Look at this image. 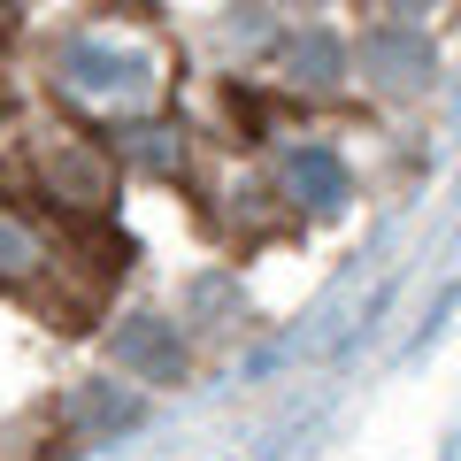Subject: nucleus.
Returning <instances> with one entry per match:
<instances>
[{
    "instance_id": "f257e3e1",
    "label": "nucleus",
    "mask_w": 461,
    "mask_h": 461,
    "mask_svg": "<svg viewBox=\"0 0 461 461\" xmlns=\"http://www.w3.org/2000/svg\"><path fill=\"white\" fill-rule=\"evenodd\" d=\"M62 85L85 108H139V100L154 93V69H147V54H131V47L77 39V47L62 54Z\"/></svg>"
},
{
    "instance_id": "f03ea898",
    "label": "nucleus",
    "mask_w": 461,
    "mask_h": 461,
    "mask_svg": "<svg viewBox=\"0 0 461 461\" xmlns=\"http://www.w3.org/2000/svg\"><path fill=\"white\" fill-rule=\"evenodd\" d=\"M115 362L131 369V377L147 384H177L185 377V330L169 323V315H123V330H115Z\"/></svg>"
},
{
    "instance_id": "7ed1b4c3",
    "label": "nucleus",
    "mask_w": 461,
    "mask_h": 461,
    "mask_svg": "<svg viewBox=\"0 0 461 461\" xmlns=\"http://www.w3.org/2000/svg\"><path fill=\"white\" fill-rule=\"evenodd\" d=\"M362 69H369L377 93L408 100V93L430 85V39H415V32H369L362 39Z\"/></svg>"
},
{
    "instance_id": "20e7f679",
    "label": "nucleus",
    "mask_w": 461,
    "mask_h": 461,
    "mask_svg": "<svg viewBox=\"0 0 461 461\" xmlns=\"http://www.w3.org/2000/svg\"><path fill=\"white\" fill-rule=\"evenodd\" d=\"M285 193H293V208L308 215H339L346 208V169L330 147H293L285 154Z\"/></svg>"
},
{
    "instance_id": "39448f33",
    "label": "nucleus",
    "mask_w": 461,
    "mask_h": 461,
    "mask_svg": "<svg viewBox=\"0 0 461 461\" xmlns=\"http://www.w3.org/2000/svg\"><path fill=\"white\" fill-rule=\"evenodd\" d=\"M47 185H54L62 200H77V208H93V200L108 193V169H100L85 147H54V154H47Z\"/></svg>"
},
{
    "instance_id": "423d86ee",
    "label": "nucleus",
    "mask_w": 461,
    "mask_h": 461,
    "mask_svg": "<svg viewBox=\"0 0 461 461\" xmlns=\"http://www.w3.org/2000/svg\"><path fill=\"white\" fill-rule=\"evenodd\" d=\"M293 77L315 85V93H339V77H346L339 39H330V32H300V39H293Z\"/></svg>"
},
{
    "instance_id": "0eeeda50",
    "label": "nucleus",
    "mask_w": 461,
    "mask_h": 461,
    "mask_svg": "<svg viewBox=\"0 0 461 461\" xmlns=\"http://www.w3.org/2000/svg\"><path fill=\"white\" fill-rule=\"evenodd\" d=\"M32 269H39V230L0 200V285H23Z\"/></svg>"
}]
</instances>
